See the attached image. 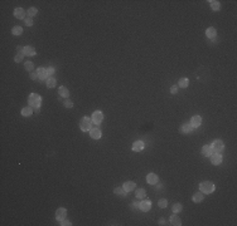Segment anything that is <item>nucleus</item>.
I'll return each mask as SVG.
<instances>
[{
  "label": "nucleus",
  "instance_id": "29",
  "mask_svg": "<svg viewBox=\"0 0 237 226\" xmlns=\"http://www.w3.org/2000/svg\"><path fill=\"white\" fill-rule=\"evenodd\" d=\"M11 33L14 34V35H20V34L23 33V28H21V27H19V25H17V27H14V28H13Z\"/></svg>",
  "mask_w": 237,
  "mask_h": 226
},
{
  "label": "nucleus",
  "instance_id": "13",
  "mask_svg": "<svg viewBox=\"0 0 237 226\" xmlns=\"http://www.w3.org/2000/svg\"><path fill=\"white\" fill-rule=\"evenodd\" d=\"M144 149V142L143 141H135L132 143V151L135 152H140Z\"/></svg>",
  "mask_w": 237,
  "mask_h": 226
},
{
  "label": "nucleus",
  "instance_id": "34",
  "mask_svg": "<svg viewBox=\"0 0 237 226\" xmlns=\"http://www.w3.org/2000/svg\"><path fill=\"white\" fill-rule=\"evenodd\" d=\"M23 58H24V54H23V53H18L17 55H15L14 60H15L17 63H19V62H21V60H23Z\"/></svg>",
  "mask_w": 237,
  "mask_h": 226
},
{
  "label": "nucleus",
  "instance_id": "38",
  "mask_svg": "<svg viewBox=\"0 0 237 226\" xmlns=\"http://www.w3.org/2000/svg\"><path fill=\"white\" fill-rule=\"evenodd\" d=\"M30 79H33V81L38 79V72H32L30 73Z\"/></svg>",
  "mask_w": 237,
  "mask_h": 226
},
{
  "label": "nucleus",
  "instance_id": "1",
  "mask_svg": "<svg viewBox=\"0 0 237 226\" xmlns=\"http://www.w3.org/2000/svg\"><path fill=\"white\" fill-rule=\"evenodd\" d=\"M28 103H29L30 107L33 108H40V104H42V97L38 95L37 93H32L28 98Z\"/></svg>",
  "mask_w": 237,
  "mask_h": 226
},
{
  "label": "nucleus",
  "instance_id": "32",
  "mask_svg": "<svg viewBox=\"0 0 237 226\" xmlns=\"http://www.w3.org/2000/svg\"><path fill=\"white\" fill-rule=\"evenodd\" d=\"M158 205H159V207H162V209H165L167 206H168V201H167L165 199H162V200H159V202H158Z\"/></svg>",
  "mask_w": 237,
  "mask_h": 226
},
{
  "label": "nucleus",
  "instance_id": "17",
  "mask_svg": "<svg viewBox=\"0 0 237 226\" xmlns=\"http://www.w3.org/2000/svg\"><path fill=\"white\" fill-rule=\"evenodd\" d=\"M135 182L134 181H128V182H125L124 183V190L126 191V192H130V191H134L135 190Z\"/></svg>",
  "mask_w": 237,
  "mask_h": 226
},
{
  "label": "nucleus",
  "instance_id": "36",
  "mask_svg": "<svg viewBox=\"0 0 237 226\" xmlns=\"http://www.w3.org/2000/svg\"><path fill=\"white\" fill-rule=\"evenodd\" d=\"M24 21H25V24H27L28 27H30V25H33V19H32L30 17L25 18V19H24Z\"/></svg>",
  "mask_w": 237,
  "mask_h": 226
},
{
  "label": "nucleus",
  "instance_id": "15",
  "mask_svg": "<svg viewBox=\"0 0 237 226\" xmlns=\"http://www.w3.org/2000/svg\"><path fill=\"white\" fill-rule=\"evenodd\" d=\"M24 55H29V57H33L36 55V49H34L32 45H27L24 47V52H23Z\"/></svg>",
  "mask_w": 237,
  "mask_h": 226
},
{
  "label": "nucleus",
  "instance_id": "7",
  "mask_svg": "<svg viewBox=\"0 0 237 226\" xmlns=\"http://www.w3.org/2000/svg\"><path fill=\"white\" fill-rule=\"evenodd\" d=\"M211 157V162H212L213 165H221L222 163V156H221V153H217V152H213L212 155L209 156Z\"/></svg>",
  "mask_w": 237,
  "mask_h": 226
},
{
  "label": "nucleus",
  "instance_id": "10",
  "mask_svg": "<svg viewBox=\"0 0 237 226\" xmlns=\"http://www.w3.org/2000/svg\"><path fill=\"white\" fill-rule=\"evenodd\" d=\"M193 129H194V128L192 127L191 123H184V125L181 127V131H182L183 135H189V133L193 132Z\"/></svg>",
  "mask_w": 237,
  "mask_h": 226
},
{
  "label": "nucleus",
  "instance_id": "2",
  "mask_svg": "<svg viewBox=\"0 0 237 226\" xmlns=\"http://www.w3.org/2000/svg\"><path fill=\"white\" fill-rule=\"evenodd\" d=\"M214 183L209 182V181H204V182H202L199 185V190L202 193H212L214 191Z\"/></svg>",
  "mask_w": 237,
  "mask_h": 226
},
{
  "label": "nucleus",
  "instance_id": "5",
  "mask_svg": "<svg viewBox=\"0 0 237 226\" xmlns=\"http://www.w3.org/2000/svg\"><path fill=\"white\" fill-rule=\"evenodd\" d=\"M66 216H67V210H66L64 207H59V209L56 211V219H57V220H58L59 222H61L62 220H64Z\"/></svg>",
  "mask_w": 237,
  "mask_h": 226
},
{
  "label": "nucleus",
  "instance_id": "40",
  "mask_svg": "<svg viewBox=\"0 0 237 226\" xmlns=\"http://www.w3.org/2000/svg\"><path fill=\"white\" fill-rule=\"evenodd\" d=\"M61 225H62V226H69V225H72V224L64 219V220H62V221H61Z\"/></svg>",
  "mask_w": 237,
  "mask_h": 226
},
{
  "label": "nucleus",
  "instance_id": "41",
  "mask_svg": "<svg viewBox=\"0 0 237 226\" xmlns=\"http://www.w3.org/2000/svg\"><path fill=\"white\" fill-rule=\"evenodd\" d=\"M17 52H18V53H23V52H24V47L18 45V47H17Z\"/></svg>",
  "mask_w": 237,
  "mask_h": 226
},
{
  "label": "nucleus",
  "instance_id": "43",
  "mask_svg": "<svg viewBox=\"0 0 237 226\" xmlns=\"http://www.w3.org/2000/svg\"><path fill=\"white\" fill-rule=\"evenodd\" d=\"M159 224H160V225H165V221H164L163 219H160V220H159Z\"/></svg>",
  "mask_w": 237,
  "mask_h": 226
},
{
  "label": "nucleus",
  "instance_id": "25",
  "mask_svg": "<svg viewBox=\"0 0 237 226\" xmlns=\"http://www.w3.org/2000/svg\"><path fill=\"white\" fill-rule=\"evenodd\" d=\"M193 201H194V202H197V203L202 202V201H203V193H202V192L194 193V195H193Z\"/></svg>",
  "mask_w": 237,
  "mask_h": 226
},
{
  "label": "nucleus",
  "instance_id": "6",
  "mask_svg": "<svg viewBox=\"0 0 237 226\" xmlns=\"http://www.w3.org/2000/svg\"><path fill=\"white\" fill-rule=\"evenodd\" d=\"M92 122L93 123H96V125H100L101 122H102V119H103V114L101 111H96V112H93L92 113Z\"/></svg>",
  "mask_w": 237,
  "mask_h": 226
},
{
  "label": "nucleus",
  "instance_id": "3",
  "mask_svg": "<svg viewBox=\"0 0 237 226\" xmlns=\"http://www.w3.org/2000/svg\"><path fill=\"white\" fill-rule=\"evenodd\" d=\"M91 126H92V119L88 118V117H82L80 121V128L81 131L87 132L91 129Z\"/></svg>",
  "mask_w": 237,
  "mask_h": 226
},
{
  "label": "nucleus",
  "instance_id": "35",
  "mask_svg": "<svg viewBox=\"0 0 237 226\" xmlns=\"http://www.w3.org/2000/svg\"><path fill=\"white\" fill-rule=\"evenodd\" d=\"M63 104H64V107H66V108H72V107H73V102L69 101V99H66Z\"/></svg>",
  "mask_w": 237,
  "mask_h": 226
},
{
  "label": "nucleus",
  "instance_id": "21",
  "mask_svg": "<svg viewBox=\"0 0 237 226\" xmlns=\"http://www.w3.org/2000/svg\"><path fill=\"white\" fill-rule=\"evenodd\" d=\"M169 220H170V224H172V225H174V226H181V225H182L181 219H179L177 215H172V216H170V219H169Z\"/></svg>",
  "mask_w": 237,
  "mask_h": 226
},
{
  "label": "nucleus",
  "instance_id": "11",
  "mask_svg": "<svg viewBox=\"0 0 237 226\" xmlns=\"http://www.w3.org/2000/svg\"><path fill=\"white\" fill-rule=\"evenodd\" d=\"M38 78L40 79V81H44V79H47L48 77V72H47L46 68H43V67H40V68H38Z\"/></svg>",
  "mask_w": 237,
  "mask_h": 226
},
{
  "label": "nucleus",
  "instance_id": "27",
  "mask_svg": "<svg viewBox=\"0 0 237 226\" xmlns=\"http://www.w3.org/2000/svg\"><path fill=\"white\" fill-rule=\"evenodd\" d=\"M56 84H57V81L53 77L47 79V87H48V88H54Z\"/></svg>",
  "mask_w": 237,
  "mask_h": 226
},
{
  "label": "nucleus",
  "instance_id": "28",
  "mask_svg": "<svg viewBox=\"0 0 237 226\" xmlns=\"http://www.w3.org/2000/svg\"><path fill=\"white\" fill-rule=\"evenodd\" d=\"M113 193H116V195H119V196H125L126 191L124 190V187H116V189L113 190Z\"/></svg>",
  "mask_w": 237,
  "mask_h": 226
},
{
  "label": "nucleus",
  "instance_id": "39",
  "mask_svg": "<svg viewBox=\"0 0 237 226\" xmlns=\"http://www.w3.org/2000/svg\"><path fill=\"white\" fill-rule=\"evenodd\" d=\"M177 92H178V85H173V87L170 88V93H172V94H175Z\"/></svg>",
  "mask_w": 237,
  "mask_h": 226
},
{
  "label": "nucleus",
  "instance_id": "12",
  "mask_svg": "<svg viewBox=\"0 0 237 226\" xmlns=\"http://www.w3.org/2000/svg\"><path fill=\"white\" fill-rule=\"evenodd\" d=\"M191 125L193 128H198L201 125H202V118L199 116H194V117H192V119H191Z\"/></svg>",
  "mask_w": 237,
  "mask_h": 226
},
{
  "label": "nucleus",
  "instance_id": "4",
  "mask_svg": "<svg viewBox=\"0 0 237 226\" xmlns=\"http://www.w3.org/2000/svg\"><path fill=\"white\" fill-rule=\"evenodd\" d=\"M211 147H212L213 152H217V153H221V152L223 151V148H225V145H223V142L221 141V139H214Z\"/></svg>",
  "mask_w": 237,
  "mask_h": 226
},
{
  "label": "nucleus",
  "instance_id": "37",
  "mask_svg": "<svg viewBox=\"0 0 237 226\" xmlns=\"http://www.w3.org/2000/svg\"><path fill=\"white\" fill-rule=\"evenodd\" d=\"M47 72H48V75H53V74H54V72H56L54 67H48V69H47Z\"/></svg>",
  "mask_w": 237,
  "mask_h": 226
},
{
  "label": "nucleus",
  "instance_id": "30",
  "mask_svg": "<svg viewBox=\"0 0 237 226\" xmlns=\"http://www.w3.org/2000/svg\"><path fill=\"white\" fill-rule=\"evenodd\" d=\"M182 209H183V206L181 205V203H174V205H173V207H172V210H173V212H174V214H179V212L182 211Z\"/></svg>",
  "mask_w": 237,
  "mask_h": 226
},
{
  "label": "nucleus",
  "instance_id": "26",
  "mask_svg": "<svg viewBox=\"0 0 237 226\" xmlns=\"http://www.w3.org/2000/svg\"><path fill=\"white\" fill-rule=\"evenodd\" d=\"M209 4H211V8H212L213 10H220L221 9V4H220V1H217V0H211Z\"/></svg>",
  "mask_w": 237,
  "mask_h": 226
},
{
  "label": "nucleus",
  "instance_id": "14",
  "mask_svg": "<svg viewBox=\"0 0 237 226\" xmlns=\"http://www.w3.org/2000/svg\"><path fill=\"white\" fill-rule=\"evenodd\" d=\"M212 153H213V149H212V147H211L209 145L203 146V148H202V155H203L204 157H209Z\"/></svg>",
  "mask_w": 237,
  "mask_h": 226
},
{
  "label": "nucleus",
  "instance_id": "18",
  "mask_svg": "<svg viewBox=\"0 0 237 226\" xmlns=\"http://www.w3.org/2000/svg\"><path fill=\"white\" fill-rule=\"evenodd\" d=\"M206 35H207V38H209V39H216V35H217V31H216V29L214 28H208V29L206 30Z\"/></svg>",
  "mask_w": 237,
  "mask_h": 226
},
{
  "label": "nucleus",
  "instance_id": "23",
  "mask_svg": "<svg viewBox=\"0 0 237 226\" xmlns=\"http://www.w3.org/2000/svg\"><path fill=\"white\" fill-rule=\"evenodd\" d=\"M188 85H189L188 78H182V79H179V82H178V87H181V88H187Z\"/></svg>",
  "mask_w": 237,
  "mask_h": 226
},
{
  "label": "nucleus",
  "instance_id": "22",
  "mask_svg": "<svg viewBox=\"0 0 237 226\" xmlns=\"http://www.w3.org/2000/svg\"><path fill=\"white\" fill-rule=\"evenodd\" d=\"M32 114H33V107H24L23 109H21V116L24 117H30Z\"/></svg>",
  "mask_w": 237,
  "mask_h": 226
},
{
  "label": "nucleus",
  "instance_id": "8",
  "mask_svg": "<svg viewBox=\"0 0 237 226\" xmlns=\"http://www.w3.org/2000/svg\"><path fill=\"white\" fill-rule=\"evenodd\" d=\"M90 136H91V138H93V139H99V138H101V136H102V132H101L100 128H91Z\"/></svg>",
  "mask_w": 237,
  "mask_h": 226
},
{
  "label": "nucleus",
  "instance_id": "16",
  "mask_svg": "<svg viewBox=\"0 0 237 226\" xmlns=\"http://www.w3.org/2000/svg\"><path fill=\"white\" fill-rule=\"evenodd\" d=\"M146 182L149 185H155L158 183V176L155 173H149L146 176Z\"/></svg>",
  "mask_w": 237,
  "mask_h": 226
},
{
  "label": "nucleus",
  "instance_id": "33",
  "mask_svg": "<svg viewBox=\"0 0 237 226\" xmlns=\"http://www.w3.org/2000/svg\"><path fill=\"white\" fill-rule=\"evenodd\" d=\"M38 14V9H36V8H30L29 10H28V17H34V15H37Z\"/></svg>",
  "mask_w": 237,
  "mask_h": 226
},
{
  "label": "nucleus",
  "instance_id": "20",
  "mask_svg": "<svg viewBox=\"0 0 237 226\" xmlns=\"http://www.w3.org/2000/svg\"><path fill=\"white\" fill-rule=\"evenodd\" d=\"M58 93L61 97H64V98H68V95H69V91H68V88L67 87H64V85H62V87H59V89H58Z\"/></svg>",
  "mask_w": 237,
  "mask_h": 226
},
{
  "label": "nucleus",
  "instance_id": "19",
  "mask_svg": "<svg viewBox=\"0 0 237 226\" xmlns=\"http://www.w3.org/2000/svg\"><path fill=\"white\" fill-rule=\"evenodd\" d=\"M14 17L18 19H25V11L21 8H17L14 10Z\"/></svg>",
  "mask_w": 237,
  "mask_h": 226
},
{
  "label": "nucleus",
  "instance_id": "9",
  "mask_svg": "<svg viewBox=\"0 0 237 226\" xmlns=\"http://www.w3.org/2000/svg\"><path fill=\"white\" fill-rule=\"evenodd\" d=\"M151 207V201L150 200H144V201H141L140 202V209L141 211H144V212H146V211H149Z\"/></svg>",
  "mask_w": 237,
  "mask_h": 226
},
{
  "label": "nucleus",
  "instance_id": "24",
  "mask_svg": "<svg viewBox=\"0 0 237 226\" xmlns=\"http://www.w3.org/2000/svg\"><path fill=\"white\" fill-rule=\"evenodd\" d=\"M135 196H136L138 199H144V197L146 196V192H145L144 189H138L135 191Z\"/></svg>",
  "mask_w": 237,
  "mask_h": 226
},
{
  "label": "nucleus",
  "instance_id": "31",
  "mask_svg": "<svg viewBox=\"0 0 237 226\" xmlns=\"http://www.w3.org/2000/svg\"><path fill=\"white\" fill-rule=\"evenodd\" d=\"M24 67H25V69H27L28 72H33V69H34L33 62H25V63H24Z\"/></svg>",
  "mask_w": 237,
  "mask_h": 226
},
{
  "label": "nucleus",
  "instance_id": "42",
  "mask_svg": "<svg viewBox=\"0 0 237 226\" xmlns=\"http://www.w3.org/2000/svg\"><path fill=\"white\" fill-rule=\"evenodd\" d=\"M132 203H134V207H135V209H139V207H140V202L135 201V202H132Z\"/></svg>",
  "mask_w": 237,
  "mask_h": 226
}]
</instances>
